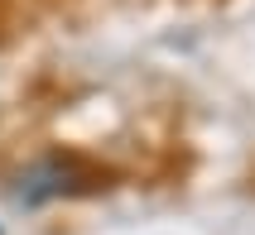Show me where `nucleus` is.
Returning a JSON list of instances; mask_svg holds the SVG:
<instances>
[{"label":"nucleus","mask_w":255,"mask_h":235,"mask_svg":"<svg viewBox=\"0 0 255 235\" xmlns=\"http://www.w3.org/2000/svg\"><path fill=\"white\" fill-rule=\"evenodd\" d=\"M63 192H72V163H63V158H39L14 182V202L19 207H39V202H53Z\"/></svg>","instance_id":"obj_1"}]
</instances>
